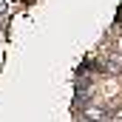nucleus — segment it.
<instances>
[{
    "label": "nucleus",
    "mask_w": 122,
    "mask_h": 122,
    "mask_svg": "<svg viewBox=\"0 0 122 122\" xmlns=\"http://www.w3.org/2000/svg\"><path fill=\"white\" fill-rule=\"evenodd\" d=\"M119 48H122V40H119Z\"/></svg>",
    "instance_id": "nucleus-2"
},
{
    "label": "nucleus",
    "mask_w": 122,
    "mask_h": 122,
    "mask_svg": "<svg viewBox=\"0 0 122 122\" xmlns=\"http://www.w3.org/2000/svg\"><path fill=\"white\" fill-rule=\"evenodd\" d=\"M108 65H111V68H117V71H122V57H114Z\"/></svg>",
    "instance_id": "nucleus-1"
}]
</instances>
